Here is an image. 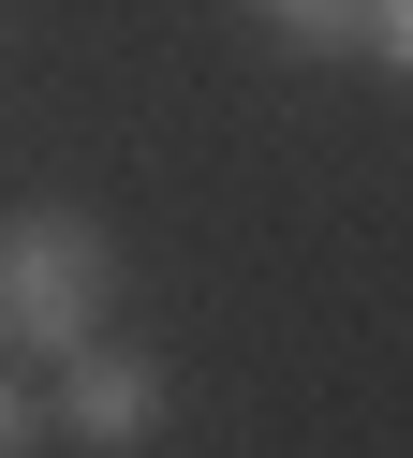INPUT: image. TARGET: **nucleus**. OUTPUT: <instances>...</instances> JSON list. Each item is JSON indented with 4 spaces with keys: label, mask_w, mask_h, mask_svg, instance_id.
<instances>
[{
    "label": "nucleus",
    "mask_w": 413,
    "mask_h": 458,
    "mask_svg": "<svg viewBox=\"0 0 413 458\" xmlns=\"http://www.w3.org/2000/svg\"><path fill=\"white\" fill-rule=\"evenodd\" d=\"M59 444V414H45V385H30L15 355H0V458H45Z\"/></svg>",
    "instance_id": "nucleus-4"
},
{
    "label": "nucleus",
    "mask_w": 413,
    "mask_h": 458,
    "mask_svg": "<svg viewBox=\"0 0 413 458\" xmlns=\"http://www.w3.org/2000/svg\"><path fill=\"white\" fill-rule=\"evenodd\" d=\"M266 30L295 60H369V0H266Z\"/></svg>",
    "instance_id": "nucleus-3"
},
{
    "label": "nucleus",
    "mask_w": 413,
    "mask_h": 458,
    "mask_svg": "<svg viewBox=\"0 0 413 458\" xmlns=\"http://www.w3.org/2000/svg\"><path fill=\"white\" fill-rule=\"evenodd\" d=\"M369 60H384V74H413V0H369Z\"/></svg>",
    "instance_id": "nucleus-5"
},
{
    "label": "nucleus",
    "mask_w": 413,
    "mask_h": 458,
    "mask_svg": "<svg viewBox=\"0 0 413 458\" xmlns=\"http://www.w3.org/2000/svg\"><path fill=\"white\" fill-rule=\"evenodd\" d=\"M45 414H59V444L133 458L148 428L177 414V369H163V355H133V340H74V355H59V385H45Z\"/></svg>",
    "instance_id": "nucleus-2"
},
{
    "label": "nucleus",
    "mask_w": 413,
    "mask_h": 458,
    "mask_svg": "<svg viewBox=\"0 0 413 458\" xmlns=\"http://www.w3.org/2000/svg\"><path fill=\"white\" fill-rule=\"evenodd\" d=\"M118 310V237L88 208H0V355L59 369L74 340H104Z\"/></svg>",
    "instance_id": "nucleus-1"
}]
</instances>
